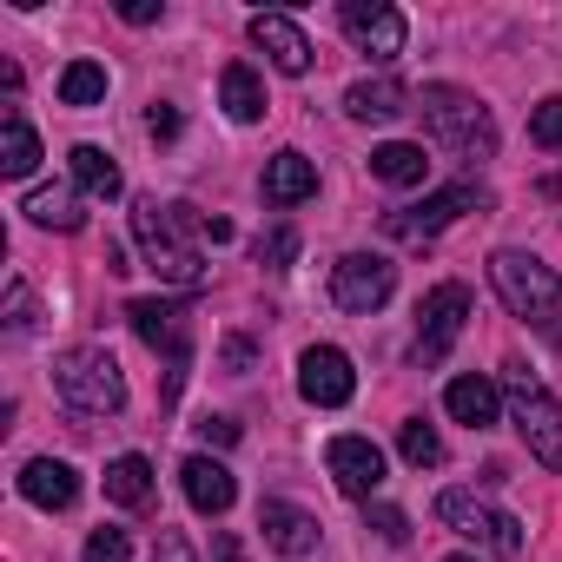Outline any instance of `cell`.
<instances>
[{
	"label": "cell",
	"mask_w": 562,
	"mask_h": 562,
	"mask_svg": "<svg viewBox=\"0 0 562 562\" xmlns=\"http://www.w3.org/2000/svg\"><path fill=\"white\" fill-rule=\"evenodd\" d=\"M391 292H397V265L378 258V251H351V258L331 265V299L345 312H378Z\"/></svg>",
	"instance_id": "cell-10"
},
{
	"label": "cell",
	"mask_w": 562,
	"mask_h": 562,
	"mask_svg": "<svg viewBox=\"0 0 562 562\" xmlns=\"http://www.w3.org/2000/svg\"><path fill=\"white\" fill-rule=\"evenodd\" d=\"M120 14H126L133 27H153V21H159V0H126V8H120Z\"/></svg>",
	"instance_id": "cell-37"
},
{
	"label": "cell",
	"mask_w": 562,
	"mask_h": 562,
	"mask_svg": "<svg viewBox=\"0 0 562 562\" xmlns=\"http://www.w3.org/2000/svg\"><path fill=\"white\" fill-rule=\"evenodd\" d=\"M153 562H199V555H192V542H186L179 529H166V536H159V549H153Z\"/></svg>",
	"instance_id": "cell-35"
},
{
	"label": "cell",
	"mask_w": 562,
	"mask_h": 562,
	"mask_svg": "<svg viewBox=\"0 0 562 562\" xmlns=\"http://www.w3.org/2000/svg\"><path fill=\"white\" fill-rule=\"evenodd\" d=\"M371 529H378L384 542H404V536H411V522H404V509H371Z\"/></svg>",
	"instance_id": "cell-34"
},
{
	"label": "cell",
	"mask_w": 562,
	"mask_h": 562,
	"mask_svg": "<svg viewBox=\"0 0 562 562\" xmlns=\"http://www.w3.org/2000/svg\"><path fill=\"white\" fill-rule=\"evenodd\" d=\"M338 27H345V34H351V47H358V54H371L378 67L404 54V14H397V8H384V0H345Z\"/></svg>",
	"instance_id": "cell-11"
},
{
	"label": "cell",
	"mask_w": 562,
	"mask_h": 562,
	"mask_svg": "<svg viewBox=\"0 0 562 562\" xmlns=\"http://www.w3.org/2000/svg\"><path fill=\"white\" fill-rule=\"evenodd\" d=\"M509 417H516V437L529 443V457L542 470H562V404L522 364H509Z\"/></svg>",
	"instance_id": "cell-5"
},
{
	"label": "cell",
	"mask_w": 562,
	"mask_h": 562,
	"mask_svg": "<svg viewBox=\"0 0 562 562\" xmlns=\"http://www.w3.org/2000/svg\"><path fill=\"white\" fill-rule=\"evenodd\" d=\"M179 483H186V503H192L199 516H225V509L238 503V483H232V470H225L218 457H186V463H179Z\"/></svg>",
	"instance_id": "cell-16"
},
{
	"label": "cell",
	"mask_w": 562,
	"mask_h": 562,
	"mask_svg": "<svg viewBox=\"0 0 562 562\" xmlns=\"http://www.w3.org/2000/svg\"><path fill=\"white\" fill-rule=\"evenodd\" d=\"M490 278H496L503 305H509L522 325H536L542 338L562 345V285H555V271H549L542 258H529V251H496V258H490Z\"/></svg>",
	"instance_id": "cell-2"
},
{
	"label": "cell",
	"mask_w": 562,
	"mask_h": 562,
	"mask_svg": "<svg viewBox=\"0 0 562 562\" xmlns=\"http://www.w3.org/2000/svg\"><path fill=\"white\" fill-rule=\"evenodd\" d=\"M80 562H133V542H126V529H93Z\"/></svg>",
	"instance_id": "cell-31"
},
{
	"label": "cell",
	"mask_w": 562,
	"mask_h": 562,
	"mask_svg": "<svg viewBox=\"0 0 562 562\" xmlns=\"http://www.w3.org/2000/svg\"><path fill=\"white\" fill-rule=\"evenodd\" d=\"M371 179H384V186H424L430 179V159H424V146H411V139H391V146H378L371 153Z\"/></svg>",
	"instance_id": "cell-21"
},
{
	"label": "cell",
	"mask_w": 562,
	"mask_h": 562,
	"mask_svg": "<svg viewBox=\"0 0 562 562\" xmlns=\"http://www.w3.org/2000/svg\"><path fill=\"white\" fill-rule=\"evenodd\" d=\"M106 496L126 503V509H146L153 503V463L146 457H113L106 463Z\"/></svg>",
	"instance_id": "cell-24"
},
{
	"label": "cell",
	"mask_w": 562,
	"mask_h": 562,
	"mask_svg": "<svg viewBox=\"0 0 562 562\" xmlns=\"http://www.w3.org/2000/svg\"><path fill=\"white\" fill-rule=\"evenodd\" d=\"M218 106L238 120V126H251V120H265V87H258V74L245 67V60H232L225 74H218Z\"/></svg>",
	"instance_id": "cell-20"
},
{
	"label": "cell",
	"mask_w": 562,
	"mask_h": 562,
	"mask_svg": "<svg viewBox=\"0 0 562 562\" xmlns=\"http://www.w3.org/2000/svg\"><path fill=\"white\" fill-rule=\"evenodd\" d=\"M437 516H443L463 542H476V549H490V555H522V522L503 516L496 503H483L476 490H443V496H437Z\"/></svg>",
	"instance_id": "cell-6"
},
{
	"label": "cell",
	"mask_w": 562,
	"mask_h": 562,
	"mask_svg": "<svg viewBox=\"0 0 562 562\" xmlns=\"http://www.w3.org/2000/svg\"><path fill=\"white\" fill-rule=\"evenodd\" d=\"M450 562H476V555H450Z\"/></svg>",
	"instance_id": "cell-39"
},
{
	"label": "cell",
	"mask_w": 562,
	"mask_h": 562,
	"mask_svg": "<svg viewBox=\"0 0 562 562\" xmlns=\"http://www.w3.org/2000/svg\"><path fill=\"white\" fill-rule=\"evenodd\" d=\"M529 139H536V146H549V153L562 146V93H549V100H536V106H529Z\"/></svg>",
	"instance_id": "cell-29"
},
{
	"label": "cell",
	"mask_w": 562,
	"mask_h": 562,
	"mask_svg": "<svg viewBox=\"0 0 562 562\" xmlns=\"http://www.w3.org/2000/svg\"><path fill=\"white\" fill-rule=\"evenodd\" d=\"M417 113H424V126H430L457 159H470V166L496 159V120H490V106H483L476 93H463V87H424V93H417Z\"/></svg>",
	"instance_id": "cell-3"
},
{
	"label": "cell",
	"mask_w": 562,
	"mask_h": 562,
	"mask_svg": "<svg viewBox=\"0 0 562 562\" xmlns=\"http://www.w3.org/2000/svg\"><path fill=\"white\" fill-rule=\"evenodd\" d=\"M67 166H74V186H80L87 199H120V192H126V179H120L113 153H100V146H74V153H67Z\"/></svg>",
	"instance_id": "cell-22"
},
{
	"label": "cell",
	"mask_w": 562,
	"mask_h": 562,
	"mask_svg": "<svg viewBox=\"0 0 562 562\" xmlns=\"http://www.w3.org/2000/svg\"><path fill=\"white\" fill-rule=\"evenodd\" d=\"M192 430H199V443H212V450H225V443H238V424H232V417H199Z\"/></svg>",
	"instance_id": "cell-33"
},
{
	"label": "cell",
	"mask_w": 562,
	"mask_h": 562,
	"mask_svg": "<svg viewBox=\"0 0 562 562\" xmlns=\"http://www.w3.org/2000/svg\"><path fill=\"white\" fill-rule=\"evenodd\" d=\"M146 126H153V139H172V133H179V113H172V106H153Z\"/></svg>",
	"instance_id": "cell-38"
},
{
	"label": "cell",
	"mask_w": 562,
	"mask_h": 562,
	"mask_svg": "<svg viewBox=\"0 0 562 562\" xmlns=\"http://www.w3.org/2000/svg\"><path fill=\"white\" fill-rule=\"evenodd\" d=\"M34 225H47V232H74L80 225V199H74V186H41V192H27V205H21Z\"/></svg>",
	"instance_id": "cell-25"
},
{
	"label": "cell",
	"mask_w": 562,
	"mask_h": 562,
	"mask_svg": "<svg viewBox=\"0 0 562 562\" xmlns=\"http://www.w3.org/2000/svg\"><path fill=\"white\" fill-rule=\"evenodd\" d=\"M41 166V139H34V126L21 120V113H8V139H0V172L8 179H27Z\"/></svg>",
	"instance_id": "cell-26"
},
{
	"label": "cell",
	"mask_w": 562,
	"mask_h": 562,
	"mask_svg": "<svg viewBox=\"0 0 562 562\" xmlns=\"http://www.w3.org/2000/svg\"><path fill=\"white\" fill-rule=\"evenodd\" d=\"M490 205V192L476 186V179H463V186H443V192H430L424 205H411V212H391L384 218V232L391 238H411V245H424V238H437L443 225H457L463 212H483Z\"/></svg>",
	"instance_id": "cell-8"
},
{
	"label": "cell",
	"mask_w": 562,
	"mask_h": 562,
	"mask_svg": "<svg viewBox=\"0 0 562 562\" xmlns=\"http://www.w3.org/2000/svg\"><path fill=\"white\" fill-rule=\"evenodd\" d=\"M325 463H331V483L345 490V496H378V483H384V450L371 443V437H331L325 443Z\"/></svg>",
	"instance_id": "cell-13"
},
{
	"label": "cell",
	"mask_w": 562,
	"mask_h": 562,
	"mask_svg": "<svg viewBox=\"0 0 562 562\" xmlns=\"http://www.w3.org/2000/svg\"><path fill=\"white\" fill-rule=\"evenodd\" d=\"M397 450H404V463H417V470H437V463H443V437H437L424 417H404V424H397Z\"/></svg>",
	"instance_id": "cell-28"
},
{
	"label": "cell",
	"mask_w": 562,
	"mask_h": 562,
	"mask_svg": "<svg viewBox=\"0 0 562 562\" xmlns=\"http://www.w3.org/2000/svg\"><path fill=\"white\" fill-rule=\"evenodd\" d=\"M299 258V232L292 225H271L265 238H258V265H271V271H285Z\"/></svg>",
	"instance_id": "cell-30"
},
{
	"label": "cell",
	"mask_w": 562,
	"mask_h": 562,
	"mask_svg": "<svg viewBox=\"0 0 562 562\" xmlns=\"http://www.w3.org/2000/svg\"><path fill=\"white\" fill-rule=\"evenodd\" d=\"M258 529H265V542L278 549V555H318V516H305V509H292V503H278V496H265L258 503Z\"/></svg>",
	"instance_id": "cell-15"
},
{
	"label": "cell",
	"mask_w": 562,
	"mask_h": 562,
	"mask_svg": "<svg viewBox=\"0 0 562 562\" xmlns=\"http://www.w3.org/2000/svg\"><path fill=\"white\" fill-rule=\"evenodd\" d=\"M443 411H450L457 424H470V430H490V424H496V384H490V378H457V384L443 391Z\"/></svg>",
	"instance_id": "cell-23"
},
{
	"label": "cell",
	"mask_w": 562,
	"mask_h": 562,
	"mask_svg": "<svg viewBox=\"0 0 562 562\" xmlns=\"http://www.w3.org/2000/svg\"><path fill=\"white\" fill-rule=\"evenodd\" d=\"M299 391H305V404L338 411V404H351L358 371H351V358H345L338 345H312V351L299 358Z\"/></svg>",
	"instance_id": "cell-12"
},
{
	"label": "cell",
	"mask_w": 562,
	"mask_h": 562,
	"mask_svg": "<svg viewBox=\"0 0 562 562\" xmlns=\"http://www.w3.org/2000/svg\"><path fill=\"white\" fill-rule=\"evenodd\" d=\"M106 100V67L100 60H74L60 74V106H100Z\"/></svg>",
	"instance_id": "cell-27"
},
{
	"label": "cell",
	"mask_w": 562,
	"mask_h": 562,
	"mask_svg": "<svg viewBox=\"0 0 562 562\" xmlns=\"http://www.w3.org/2000/svg\"><path fill=\"white\" fill-rule=\"evenodd\" d=\"M251 47L278 67V74H312V41H305V27L299 21H285V14H251Z\"/></svg>",
	"instance_id": "cell-14"
},
{
	"label": "cell",
	"mask_w": 562,
	"mask_h": 562,
	"mask_svg": "<svg viewBox=\"0 0 562 562\" xmlns=\"http://www.w3.org/2000/svg\"><path fill=\"white\" fill-rule=\"evenodd\" d=\"M8 331H34V292L21 285V278L8 285Z\"/></svg>",
	"instance_id": "cell-32"
},
{
	"label": "cell",
	"mask_w": 562,
	"mask_h": 562,
	"mask_svg": "<svg viewBox=\"0 0 562 562\" xmlns=\"http://www.w3.org/2000/svg\"><path fill=\"white\" fill-rule=\"evenodd\" d=\"M21 496H27L34 509H74V496H80V476H74V463L34 457V463L21 470Z\"/></svg>",
	"instance_id": "cell-18"
},
{
	"label": "cell",
	"mask_w": 562,
	"mask_h": 562,
	"mask_svg": "<svg viewBox=\"0 0 562 562\" xmlns=\"http://www.w3.org/2000/svg\"><path fill=\"white\" fill-rule=\"evenodd\" d=\"M126 318H133V331H139L153 351H166V364H172V391H166V397H179L186 364H192V318H186V305H172V299H133Z\"/></svg>",
	"instance_id": "cell-7"
},
{
	"label": "cell",
	"mask_w": 562,
	"mask_h": 562,
	"mask_svg": "<svg viewBox=\"0 0 562 562\" xmlns=\"http://www.w3.org/2000/svg\"><path fill=\"white\" fill-rule=\"evenodd\" d=\"M54 391L80 411V417H113L126 404V378H120V358L106 345H74L54 358Z\"/></svg>",
	"instance_id": "cell-4"
},
{
	"label": "cell",
	"mask_w": 562,
	"mask_h": 562,
	"mask_svg": "<svg viewBox=\"0 0 562 562\" xmlns=\"http://www.w3.org/2000/svg\"><path fill=\"white\" fill-rule=\"evenodd\" d=\"M318 192V166L305 159V153H271L265 159V205H305Z\"/></svg>",
	"instance_id": "cell-17"
},
{
	"label": "cell",
	"mask_w": 562,
	"mask_h": 562,
	"mask_svg": "<svg viewBox=\"0 0 562 562\" xmlns=\"http://www.w3.org/2000/svg\"><path fill=\"white\" fill-rule=\"evenodd\" d=\"M225 371H232V378H245V371H251V345H245V338H232V345H225Z\"/></svg>",
	"instance_id": "cell-36"
},
{
	"label": "cell",
	"mask_w": 562,
	"mask_h": 562,
	"mask_svg": "<svg viewBox=\"0 0 562 562\" xmlns=\"http://www.w3.org/2000/svg\"><path fill=\"white\" fill-rule=\"evenodd\" d=\"M133 238L146 251V265L166 278V285H205V258H199V238H205V218L179 199H139L133 205Z\"/></svg>",
	"instance_id": "cell-1"
},
{
	"label": "cell",
	"mask_w": 562,
	"mask_h": 562,
	"mask_svg": "<svg viewBox=\"0 0 562 562\" xmlns=\"http://www.w3.org/2000/svg\"><path fill=\"white\" fill-rule=\"evenodd\" d=\"M463 318H470V292H463V285H437V292L417 305V345H411L417 371H430V364L450 358V345L463 338Z\"/></svg>",
	"instance_id": "cell-9"
},
{
	"label": "cell",
	"mask_w": 562,
	"mask_h": 562,
	"mask_svg": "<svg viewBox=\"0 0 562 562\" xmlns=\"http://www.w3.org/2000/svg\"><path fill=\"white\" fill-rule=\"evenodd\" d=\"M345 113H351V120H371V126H384V120L411 113V93H404L391 74H378V80H358V87L345 93Z\"/></svg>",
	"instance_id": "cell-19"
}]
</instances>
